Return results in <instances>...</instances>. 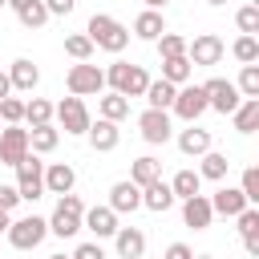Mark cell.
Here are the masks:
<instances>
[{
  "mask_svg": "<svg viewBox=\"0 0 259 259\" xmlns=\"http://www.w3.org/2000/svg\"><path fill=\"white\" fill-rule=\"evenodd\" d=\"M154 178H162V162L158 158H134V166H130V182L134 186H146V182H154Z\"/></svg>",
  "mask_w": 259,
  "mask_h": 259,
  "instance_id": "obj_27",
  "label": "cell"
},
{
  "mask_svg": "<svg viewBox=\"0 0 259 259\" xmlns=\"http://www.w3.org/2000/svg\"><path fill=\"white\" fill-rule=\"evenodd\" d=\"M45 8H49V16H69L77 8V0H45Z\"/></svg>",
  "mask_w": 259,
  "mask_h": 259,
  "instance_id": "obj_44",
  "label": "cell"
},
{
  "mask_svg": "<svg viewBox=\"0 0 259 259\" xmlns=\"http://www.w3.org/2000/svg\"><path fill=\"white\" fill-rule=\"evenodd\" d=\"M16 202H20V190H16V186H4V182H0V210H12Z\"/></svg>",
  "mask_w": 259,
  "mask_h": 259,
  "instance_id": "obj_42",
  "label": "cell"
},
{
  "mask_svg": "<svg viewBox=\"0 0 259 259\" xmlns=\"http://www.w3.org/2000/svg\"><path fill=\"white\" fill-rule=\"evenodd\" d=\"M101 117H109V121L130 117V97H121V93H105V97H101Z\"/></svg>",
  "mask_w": 259,
  "mask_h": 259,
  "instance_id": "obj_31",
  "label": "cell"
},
{
  "mask_svg": "<svg viewBox=\"0 0 259 259\" xmlns=\"http://www.w3.org/2000/svg\"><path fill=\"white\" fill-rule=\"evenodd\" d=\"M206 4H227V0H206Z\"/></svg>",
  "mask_w": 259,
  "mask_h": 259,
  "instance_id": "obj_53",
  "label": "cell"
},
{
  "mask_svg": "<svg viewBox=\"0 0 259 259\" xmlns=\"http://www.w3.org/2000/svg\"><path fill=\"white\" fill-rule=\"evenodd\" d=\"M85 36L93 40V49H105V53H121L130 45V28L121 20H113V16H105V12H93L89 16Z\"/></svg>",
  "mask_w": 259,
  "mask_h": 259,
  "instance_id": "obj_1",
  "label": "cell"
},
{
  "mask_svg": "<svg viewBox=\"0 0 259 259\" xmlns=\"http://www.w3.org/2000/svg\"><path fill=\"white\" fill-rule=\"evenodd\" d=\"M24 121H28V125H45V121H53V101H45V97L24 101Z\"/></svg>",
  "mask_w": 259,
  "mask_h": 259,
  "instance_id": "obj_32",
  "label": "cell"
},
{
  "mask_svg": "<svg viewBox=\"0 0 259 259\" xmlns=\"http://www.w3.org/2000/svg\"><path fill=\"white\" fill-rule=\"evenodd\" d=\"M4 235H8V243H12L16 251H32V247H40V243H45V235H49V219H40V214L12 219Z\"/></svg>",
  "mask_w": 259,
  "mask_h": 259,
  "instance_id": "obj_5",
  "label": "cell"
},
{
  "mask_svg": "<svg viewBox=\"0 0 259 259\" xmlns=\"http://www.w3.org/2000/svg\"><path fill=\"white\" fill-rule=\"evenodd\" d=\"M73 182H77V170H73L69 162H53V166H45V190H49V194H69Z\"/></svg>",
  "mask_w": 259,
  "mask_h": 259,
  "instance_id": "obj_18",
  "label": "cell"
},
{
  "mask_svg": "<svg viewBox=\"0 0 259 259\" xmlns=\"http://www.w3.org/2000/svg\"><path fill=\"white\" fill-rule=\"evenodd\" d=\"M235 219H239V235H259V210L255 206H243Z\"/></svg>",
  "mask_w": 259,
  "mask_h": 259,
  "instance_id": "obj_41",
  "label": "cell"
},
{
  "mask_svg": "<svg viewBox=\"0 0 259 259\" xmlns=\"http://www.w3.org/2000/svg\"><path fill=\"white\" fill-rule=\"evenodd\" d=\"M113 243H117V255L121 259H142L146 255V235L138 227H117L113 231Z\"/></svg>",
  "mask_w": 259,
  "mask_h": 259,
  "instance_id": "obj_20",
  "label": "cell"
},
{
  "mask_svg": "<svg viewBox=\"0 0 259 259\" xmlns=\"http://www.w3.org/2000/svg\"><path fill=\"white\" fill-rule=\"evenodd\" d=\"M12 93V81H8V73H0V97H8Z\"/></svg>",
  "mask_w": 259,
  "mask_h": 259,
  "instance_id": "obj_47",
  "label": "cell"
},
{
  "mask_svg": "<svg viewBox=\"0 0 259 259\" xmlns=\"http://www.w3.org/2000/svg\"><path fill=\"white\" fill-rule=\"evenodd\" d=\"M53 117L61 121V130H65V134H85V130H89V121H93V117H89V109H85V101H81V97H73V93H69L65 101H57V105H53Z\"/></svg>",
  "mask_w": 259,
  "mask_h": 259,
  "instance_id": "obj_7",
  "label": "cell"
},
{
  "mask_svg": "<svg viewBox=\"0 0 259 259\" xmlns=\"http://www.w3.org/2000/svg\"><path fill=\"white\" fill-rule=\"evenodd\" d=\"M89 146L97 150V154H109V150H117V142H121V130H117V121H109V117H97V121H89Z\"/></svg>",
  "mask_w": 259,
  "mask_h": 259,
  "instance_id": "obj_13",
  "label": "cell"
},
{
  "mask_svg": "<svg viewBox=\"0 0 259 259\" xmlns=\"http://www.w3.org/2000/svg\"><path fill=\"white\" fill-rule=\"evenodd\" d=\"M49 259H73V255H49Z\"/></svg>",
  "mask_w": 259,
  "mask_h": 259,
  "instance_id": "obj_51",
  "label": "cell"
},
{
  "mask_svg": "<svg viewBox=\"0 0 259 259\" xmlns=\"http://www.w3.org/2000/svg\"><path fill=\"white\" fill-rule=\"evenodd\" d=\"M174 202H178V198L170 194V182L154 178V182H146V186H142V206H146V210H154V214H166Z\"/></svg>",
  "mask_w": 259,
  "mask_h": 259,
  "instance_id": "obj_16",
  "label": "cell"
},
{
  "mask_svg": "<svg viewBox=\"0 0 259 259\" xmlns=\"http://www.w3.org/2000/svg\"><path fill=\"white\" fill-rule=\"evenodd\" d=\"M105 85H113V93L121 97H142L146 85H150V73L142 65H130V61H113L109 73H105Z\"/></svg>",
  "mask_w": 259,
  "mask_h": 259,
  "instance_id": "obj_2",
  "label": "cell"
},
{
  "mask_svg": "<svg viewBox=\"0 0 259 259\" xmlns=\"http://www.w3.org/2000/svg\"><path fill=\"white\" fill-rule=\"evenodd\" d=\"M223 53H227V45L214 32H198L194 40H186V61L190 65H219Z\"/></svg>",
  "mask_w": 259,
  "mask_h": 259,
  "instance_id": "obj_9",
  "label": "cell"
},
{
  "mask_svg": "<svg viewBox=\"0 0 259 259\" xmlns=\"http://www.w3.org/2000/svg\"><path fill=\"white\" fill-rule=\"evenodd\" d=\"M4 4H8V0H0V8H4Z\"/></svg>",
  "mask_w": 259,
  "mask_h": 259,
  "instance_id": "obj_54",
  "label": "cell"
},
{
  "mask_svg": "<svg viewBox=\"0 0 259 259\" xmlns=\"http://www.w3.org/2000/svg\"><path fill=\"white\" fill-rule=\"evenodd\" d=\"M162 32H166L162 8H146V12H138V20H134V36H142V40H158Z\"/></svg>",
  "mask_w": 259,
  "mask_h": 259,
  "instance_id": "obj_23",
  "label": "cell"
},
{
  "mask_svg": "<svg viewBox=\"0 0 259 259\" xmlns=\"http://www.w3.org/2000/svg\"><path fill=\"white\" fill-rule=\"evenodd\" d=\"M210 219H214V210H210V198H206V194H190V198H182V223H186V227L206 231Z\"/></svg>",
  "mask_w": 259,
  "mask_h": 259,
  "instance_id": "obj_15",
  "label": "cell"
},
{
  "mask_svg": "<svg viewBox=\"0 0 259 259\" xmlns=\"http://www.w3.org/2000/svg\"><path fill=\"white\" fill-rule=\"evenodd\" d=\"M198 186H202L198 170H178V174L170 178V194H174V198H190V194H198Z\"/></svg>",
  "mask_w": 259,
  "mask_h": 259,
  "instance_id": "obj_29",
  "label": "cell"
},
{
  "mask_svg": "<svg viewBox=\"0 0 259 259\" xmlns=\"http://www.w3.org/2000/svg\"><path fill=\"white\" fill-rule=\"evenodd\" d=\"M235 24H239L247 36H255V32H259V4H247V8H239V12H235Z\"/></svg>",
  "mask_w": 259,
  "mask_h": 259,
  "instance_id": "obj_39",
  "label": "cell"
},
{
  "mask_svg": "<svg viewBox=\"0 0 259 259\" xmlns=\"http://www.w3.org/2000/svg\"><path fill=\"white\" fill-rule=\"evenodd\" d=\"M235 89H239L243 97H259V65H243V73H239Z\"/></svg>",
  "mask_w": 259,
  "mask_h": 259,
  "instance_id": "obj_38",
  "label": "cell"
},
{
  "mask_svg": "<svg viewBox=\"0 0 259 259\" xmlns=\"http://www.w3.org/2000/svg\"><path fill=\"white\" fill-rule=\"evenodd\" d=\"M243 206H251V202L243 198V190H239V186H223V190H214V194H210V210H214V214L235 219Z\"/></svg>",
  "mask_w": 259,
  "mask_h": 259,
  "instance_id": "obj_19",
  "label": "cell"
},
{
  "mask_svg": "<svg viewBox=\"0 0 259 259\" xmlns=\"http://www.w3.org/2000/svg\"><path fill=\"white\" fill-rule=\"evenodd\" d=\"M73 259H105V251H101V243H81L73 251Z\"/></svg>",
  "mask_w": 259,
  "mask_h": 259,
  "instance_id": "obj_43",
  "label": "cell"
},
{
  "mask_svg": "<svg viewBox=\"0 0 259 259\" xmlns=\"http://www.w3.org/2000/svg\"><path fill=\"white\" fill-rule=\"evenodd\" d=\"M81 214H85V202L69 190V194H61V198H57L53 219H49V231H53V235H61V239H69V235H77V231H81Z\"/></svg>",
  "mask_w": 259,
  "mask_h": 259,
  "instance_id": "obj_3",
  "label": "cell"
},
{
  "mask_svg": "<svg viewBox=\"0 0 259 259\" xmlns=\"http://www.w3.org/2000/svg\"><path fill=\"white\" fill-rule=\"evenodd\" d=\"M0 121H4V125H20V121H24V101L12 97V93L0 97Z\"/></svg>",
  "mask_w": 259,
  "mask_h": 259,
  "instance_id": "obj_37",
  "label": "cell"
},
{
  "mask_svg": "<svg viewBox=\"0 0 259 259\" xmlns=\"http://www.w3.org/2000/svg\"><path fill=\"white\" fill-rule=\"evenodd\" d=\"M162 259H194V251H190V247H186V243H170V247H166V255H162Z\"/></svg>",
  "mask_w": 259,
  "mask_h": 259,
  "instance_id": "obj_45",
  "label": "cell"
},
{
  "mask_svg": "<svg viewBox=\"0 0 259 259\" xmlns=\"http://www.w3.org/2000/svg\"><path fill=\"white\" fill-rule=\"evenodd\" d=\"M231 53H235V61H243V65H255V61H259V40L243 32V36L231 45Z\"/></svg>",
  "mask_w": 259,
  "mask_h": 259,
  "instance_id": "obj_36",
  "label": "cell"
},
{
  "mask_svg": "<svg viewBox=\"0 0 259 259\" xmlns=\"http://www.w3.org/2000/svg\"><path fill=\"white\" fill-rule=\"evenodd\" d=\"M231 117H235V130L239 134H255V125H259V97H243Z\"/></svg>",
  "mask_w": 259,
  "mask_h": 259,
  "instance_id": "obj_25",
  "label": "cell"
},
{
  "mask_svg": "<svg viewBox=\"0 0 259 259\" xmlns=\"http://www.w3.org/2000/svg\"><path fill=\"white\" fill-rule=\"evenodd\" d=\"M158 57L166 61V57H186V36H178V32H162L158 40Z\"/></svg>",
  "mask_w": 259,
  "mask_h": 259,
  "instance_id": "obj_34",
  "label": "cell"
},
{
  "mask_svg": "<svg viewBox=\"0 0 259 259\" xmlns=\"http://www.w3.org/2000/svg\"><path fill=\"white\" fill-rule=\"evenodd\" d=\"M174 93H178V85H170V81H150L142 97L150 101V109H170V105H174Z\"/></svg>",
  "mask_w": 259,
  "mask_h": 259,
  "instance_id": "obj_26",
  "label": "cell"
},
{
  "mask_svg": "<svg viewBox=\"0 0 259 259\" xmlns=\"http://www.w3.org/2000/svg\"><path fill=\"white\" fill-rule=\"evenodd\" d=\"M194 259H214V255H194Z\"/></svg>",
  "mask_w": 259,
  "mask_h": 259,
  "instance_id": "obj_52",
  "label": "cell"
},
{
  "mask_svg": "<svg viewBox=\"0 0 259 259\" xmlns=\"http://www.w3.org/2000/svg\"><path fill=\"white\" fill-rule=\"evenodd\" d=\"M8 81H12V89L32 93V89H36V81H40V69H36L28 57H16V61H12V69H8Z\"/></svg>",
  "mask_w": 259,
  "mask_h": 259,
  "instance_id": "obj_21",
  "label": "cell"
},
{
  "mask_svg": "<svg viewBox=\"0 0 259 259\" xmlns=\"http://www.w3.org/2000/svg\"><path fill=\"white\" fill-rule=\"evenodd\" d=\"M8 4H12V8H24V4H28V0H8Z\"/></svg>",
  "mask_w": 259,
  "mask_h": 259,
  "instance_id": "obj_50",
  "label": "cell"
},
{
  "mask_svg": "<svg viewBox=\"0 0 259 259\" xmlns=\"http://www.w3.org/2000/svg\"><path fill=\"white\" fill-rule=\"evenodd\" d=\"M190 73H194V65L186 57H166L162 61V81H170V85H186Z\"/></svg>",
  "mask_w": 259,
  "mask_h": 259,
  "instance_id": "obj_28",
  "label": "cell"
},
{
  "mask_svg": "<svg viewBox=\"0 0 259 259\" xmlns=\"http://www.w3.org/2000/svg\"><path fill=\"white\" fill-rule=\"evenodd\" d=\"M243 247H247L251 259H259V235H243Z\"/></svg>",
  "mask_w": 259,
  "mask_h": 259,
  "instance_id": "obj_46",
  "label": "cell"
},
{
  "mask_svg": "<svg viewBox=\"0 0 259 259\" xmlns=\"http://www.w3.org/2000/svg\"><path fill=\"white\" fill-rule=\"evenodd\" d=\"M16 16H20L24 28H40V24L49 20V8H45V0H28L24 8H16Z\"/></svg>",
  "mask_w": 259,
  "mask_h": 259,
  "instance_id": "obj_33",
  "label": "cell"
},
{
  "mask_svg": "<svg viewBox=\"0 0 259 259\" xmlns=\"http://www.w3.org/2000/svg\"><path fill=\"white\" fill-rule=\"evenodd\" d=\"M24 154H28V130H20V125H4V130H0V162L16 170Z\"/></svg>",
  "mask_w": 259,
  "mask_h": 259,
  "instance_id": "obj_12",
  "label": "cell"
},
{
  "mask_svg": "<svg viewBox=\"0 0 259 259\" xmlns=\"http://www.w3.org/2000/svg\"><path fill=\"white\" fill-rule=\"evenodd\" d=\"M138 130H142V138H146L150 146H166V142H170V134H174V125H170V113H166V109H146V113L138 117Z\"/></svg>",
  "mask_w": 259,
  "mask_h": 259,
  "instance_id": "obj_11",
  "label": "cell"
},
{
  "mask_svg": "<svg viewBox=\"0 0 259 259\" xmlns=\"http://www.w3.org/2000/svg\"><path fill=\"white\" fill-rule=\"evenodd\" d=\"M65 89H69L73 97H93V93L105 89V73H101L97 65H89V61H77V65L65 73Z\"/></svg>",
  "mask_w": 259,
  "mask_h": 259,
  "instance_id": "obj_6",
  "label": "cell"
},
{
  "mask_svg": "<svg viewBox=\"0 0 259 259\" xmlns=\"http://www.w3.org/2000/svg\"><path fill=\"white\" fill-rule=\"evenodd\" d=\"M227 170H231L227 154H214V150H206V154H202V170H198V178H214V182H223V178H227Z\"/></svg>",
  "mask_w": 259,
  "mask_h": 259,
  "instance_id": "obj_30",
  "label": "cell"
},
{
  "mask_svg": "<svg viewBox=\"0 0 259 259\" xmlns=\"http://www.w3.org/2000/svg\"><path fill=\"white\" fill-rule=\"evenodd\" d=\"M162 4H166V0H146V8H162Z\"/></svg>",
  "mask_w": 259,
  "mask_h": 259,
  "instance_id": "obj_49",
  "label": "cell"
},
{
  "mask_svg": "<svg viewBox=\"0 0 259 259\" xmlns=\"http://www.w3.org/2000/svg\"><path fill=\"white\" fill-rule=\"evenodd\" d=\"M239 190H243V198L255 206L259 202V166H247L243 170V182H239Z\"/></svg>",
  "mask_w": 259,
  "mask_h": 259,
  "instance_id": "obj_40",
  "label": "cell"
},
{
  "mask_svg": "<svg viewBox=\"0 0 259 259\" xmlns=\"http://www.w3.org/2000/svg\"><path fill=\"white\" fill-rule=\"evenodd\" d=\"M81 227H89L97 239H109V235L117 231V214H113L109 206H93V210L81 214Z\"/></svg>",
  "mask_w": 259,
  "mask_h": 259,
  "instance_id": "obj_22",
  "label": "cell"
},
{
  "mask_svg": "<svg viewBox=\"0 0 259 259\" xmlns=\"http://www.w3.org/2000/svg\"><path fill=\"white\" fill-rule=\"evenodd\" d=\"M57 142H61V130H57L53 121H45V125H32V130H28V150H32V154H53V150H57Z\"/></svg>",
  "mask_w": 259,
  "mask_h": 259,
  "instance_id": "obj_24",
  "label": "cell"
},
{
  "mask_svg": "<svg viewBox=\"0 0 259 259\" xmlns=\"http://www.w3.org/2000/svg\"><path fill=\"white\" fill-rule=\"evenodd\" d=\"M16 190H20V202H36L45 194V162L28 150L16 166Z\"/></svg>",
  "mask_w": 259,
  "mask_h": 259,
  "instance_id": "obj_4",
  "label": "cell"
},
{
  "mask_svg": "<svg viewBox=\"0 0 259 259\" xmlns=\"http://www.w3.org/2000/svg\"><path fill=\"white\" fill-rule=\"evenodd\" d=\"M182 121H198L202 113H206V89L202 85H182L178 93H174V105H170Z\"/></svg>",
  "mask_w": 259,
  "mask_h": 259,
  "instance_id": "obj_10",
  "label": "cell"
},
{
  "mask_svg": "<svg viewBox=\"0 0 259 259\" xmlns=\"http://www.w3.org/2000/svg\"><path fill=\"white\" fill-rule=\"evenodd\" d=\"M202 89H206V109H219V113H235L239 101H243V93H239L235 81H227V77H210Z\"/></svg>",
  "mask_w": 259,
  "mask_h": 259,
  "instance_id": "obj_8",
  "label": "cell"
},
{
  "mask_svg": "<svg viewBox=\"0 0 259 259\" xmlns=\"http://www.w3.org/2000/svg\"><path fill=\"white\" fill-rule=\"evenodd\" d=\"M8 223H12V219H8V210H0V231H8Z\"/></svg>",
  "mask_w": 259,
  "mask_h": 259,
  "instance_id": "obj_48",
  "label": "cell"
},
{
  "mask_svg": "<svg viewBox=\"0 0 259 259\" xmlns=\"http://www.w3.org/2000/svg\"><path fill=\"white\" fill-rule=\"evenodd\" d=\"M178 150H182L186 158H202V154L210 150V130H202V125L186 121V130L178 134Z\"/></svg>",
  "mask_w": 259,
  "mask_h": 259,
  "instance_id": "obj_17",
  "label": "cell"
},
{
  "mask_svg": "<svg viewBox=\"0 0 259 259\" xmlns=\"http://www.w3.org/2000/svg\"><path fill=\"white\" fill-rule=\"evenodd\" d=\"M65 53H69L73 61H89V57H93V40H89L85 32H73V36H65Z\"/></svg>",
  "mask_w": 259,
  "mask_h": 259,
  "instance_id": "obj_35",
  "label": "cell"
},
{
  "mask_svg": "<svg viewBox=\"0 0 259 259\" xmlns=\"http://www.w3.org/2000/svg\"><path fill=\"white\" fill-rule=\"evenodd\" d=\"M142 206V186H134L130 178L125 182H113V190H109V210L113 214H134Z\"/></svg>",
  "mask_w": 259,
  "mask_h": 259,
  "instance_id": "obj_14",
  "label": "cell"
}]
</instances>
